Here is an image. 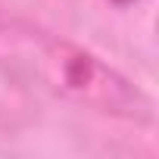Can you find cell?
<instances>
[{"label":"cell","instance_id":"obj_1","mask_svg":"<svg viewBox=\"0 0 159 159\" xmlns=\"http://www.w3.org/2000/svg\"><path fill=\"white\" fill-rule=\"evenodd\" d=\"M0 75L7 81L66 100L109 119L150 125L153 100L112 62L41 22L0 10Z\"/></svg>","mask_w":159,"mask_h":159},{"label":"cell","instance_id":"obj_2","mask_svg":"<svg viewBox=\"0 0 159 159\" xmlns=\"http://www.w3.org/2000/svg\"><path fill=\"white\" fill-rule=\"evenodd\" d=\"M112 7H119V10H128V7H134V3H140V0H109Z\"/></svg>","mask_w":159,"mask_h":159}]
</instances>
